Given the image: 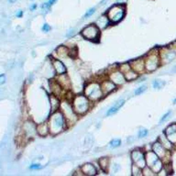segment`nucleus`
<instances>
[{"label": "nucleus", "mask_w": 176, "mask_h": 176, "mask_svg": "<svg viewBox=\"0 0 176 176\" xmlns=\"http://www.w3.org/2000/svg\"><path fill=\"white\" fill-rule=\"evenodd\" d=\"M48 124L50 128V133L52 136H56L68 129L67 121L60 109L51 112L48 119Z\"/></svg>", "instance_id": "f257e3e1"}, {"label": "nucleus", "mask_w": 176, "mask_h": 176, "mask_svg": "<svg viewBox=\"0 0 176 176\" xmlns=\"http://www.w3.org/2000/svg\"><path fill=\"white\" fill-rule=\"evenodd\" d=\"M84 95L93 103L100 101L105 96L101 88L100 81H88L84 87Z\"/></svg>", "instance_id": "f03ea898"}, {"label": "nucleus", "mask_w": 176, "mask_h": 176, "mask_svg": "<svg viewBox=\"0 0 176 176\" xmlns=\"http://www.w3.org/2000/svg\"><path fill=\"white\" fill-rule=\"evenodd\" d=\"M71 102L74 111L77 113L79 117L86 115L93 106V102L84 94L74 96V97Z\"/></svg>", "instance_id": "7ed1b4c3"}, {"label": "nucleus", "mask_w": 176, "mask_h": 176, "mask_svg": "<svg viewBox=\"0 0 176 176\" xmlns=\"http://www.w3.org/2000/svg\"><path fill=\"white\" fill-rule=\"evenodd\" d=\"M60 110L62 111V113L63 114V116H64V117H65V119L67 121L68 128L72 127V125H74L78 121L79 116L74 111L71 101L65 99V98L62 99L61 106H60Z\"/></svg>", "instance_id": "20e7f679"}, {"label": "nucleus", "mask_w": 176, "mask_h": 176, "mask_svg": "<svg viewBox=\"0 0 176 176\" xmlns=\"http://www.w3.org/2000/svg\"><path fill=\"white\" fill-rule=\"evenodd\" d=\"M111 25H116L121 22L126 16V6L123 4H116L108 8L106 13Z\"/></svg>", "instance_id": "39448f33"}, {"label": "nucleus", "mask_w": 176, "mask_h": 176, "mask_svg": "<svg viewBox=\"0 0 176 176\" xmlns=\"http://www.w3.org/2000/svg\"><path fill=\"white\" fill-rule=\"evenodd\" d=\"M145 70L146 72H153L157 70L161 64V58H160V53L159 51L154 50L149 51L145 57Z\"/></svg>", "instance_id": "423d86ee"}, {"label": "nucleus", "mask_w": 176, "mask_h": 176, "mask_svg": "<svg viewBox=\"0 0 176 176\" xmlns=\"http://www.w3.org/2000/svg\"><path fill=\"white\" fill-rule=\"evenodd\" d=\"M81 36L91 42H99L101 37V30L95 24H89L81 31Z\"/></svg>", "instance_id": "0eeeda50"}, {"label": "nucleus", "mask_w": 176, "mask_h": 176, "mask_svg": "<svg viewBox=\"0 0 176 176\" xmlns=\"http://www.w3.org/2000/svg\"><path fill=\"white\" fill-rule=\"evenodd\" d=\"M151 149L158 155V157L162 161L163 164H168L171 163V151L166 149L160 141H155L152 145H151Z\"/></svg>", "instance_id": "6e6552de"}, {"label": "nucleus", "mask_w": 176, "mask_h": 176, "mask_svg": "<svg viewBox=\"0 0 176 176\" xmlns=\"http://www.w3.org/2000/svg\"><path fill=\"white\" fill-rule=\"evenodd\" d=\"M159 53L162 65H166L168 63H171L176 58V51H174L170 46L162 48L159 51Z\"/></svg>", "instance_id": "1a4fd4ad"}, {"label": "nucleus", "mask_w": 176, "mask_h": 176, "mask_svg": "<svg viewBox=\"0 0 176 176\" xmlns=\"http://www.w3.org/2000/svg\"><path fill=\"white\" fill-rule=\"evenodd\" d=\"M106 77L108 79H110L115 84H117L118 87L119 86H122L127 81H126V78L124 76V73L119 70L117 67H115L113 69H111L110 72L107 73Z\"/></svg>", "instance_id": "9d476101"}, {"label": "nucleus", "mask_w": 176, "mask_h": 176, "mask_svg": "<svg viewBox=\"0 0 176 176\" xmlns=\"http://www.w3.org/2000/svg\"><path fill=\"white\" fill-rule=\"evenodd\" d=\"M132 163H135L140 168L143 169L145 166H147L146 159H145V152L141 149H135L130 153Z\"/></svg>", "instance_id": "9b49d317"}, {"label": "nucleus", "mask_w": 176, "mask_h": 176, "mask_svg": "<svg viewBox=\"0 0 176 176\" xmlns=\"http://www.w3.org/2000/svg\"><path fill=\"white\" fill-rule=\"evenodd\" d=\"M50 86H51V94L55 95L56 96L60 97L61 99H63L65 97V95H66V92L63 87L56 81V79H52L51 82H50Z\"/></svg>", "instance_id": "f8f14e48"}, {"label": "nucleus", "mask_w": 176, "mask_h": 176, "mask_svg": "<svg viewBox=\"0 0 176 176\" xmlns=\"http://www.w3.org/2000/svg\"><path fill=\"white\" fill-rule=\"evenodd\" d=\"M51 65L52 68L55 72L56 75H60V74H63V73H67V66L65 65V63L59 58L56 57H52L51 58Z\"/></svg>", "instance_id": "ddd939ff"}, {"label": "nucleus", "mask_w": 176, "mask_h": 176, "mask_svg": "<svg viewBox=\"0 0 176 176\" xmlns=\"http://www.w3.org/2000/svg\"><path fill=\"white\" fill-rule=\"evenodd\" d=\"M100 84H101V88H102V91H103L105 96H108L109 94H112L113 92H115L118 88V86L117 84H115L107 77L105 78V79H103V80H101Z\"/></svg>", "instance_id": "4468645a"}, {"label": "nucleus", "mask_w": 176, "mask_h": 176, "mask_svg": "<svg viewBox=\"0 0 176 176\" xmlns=\"http://www.w3.org/2000/svg\"><path fill=\"white\" fill-rule=\"evenodd\" d=\"M23 132L28 138H33L37 135V125L31 120H27L23 125Z\"/></svg>", "instance_id": "2eb2a0df"}, {"label": "nucleus", "mask_w": 176, "mask_h": 176, "mask_svg": "<svg viewBox=\"0 0 176 176\" xmlns=\"http://www.w3.org/2000/svg\"><path fill=\"white\" fill-rule=\"evenodd\" d=\"M84 175L94 176L98 174V168L92 162H85L80 167Z\"/></svg>", "instance_id": "dca6fc26"}, {"label": "nucleus", "mask_w": 176, "mask_h": 176, "mask_svg": "<svg viewBox=\"0 0 176 176\" xmlns=\"http://www.w3.org/2000/svg\"><path fill=\"white\" fill-rule=\"evenodd\" d=\"M55 79L63 87V89L65 91H70L71 88H72V82H71L70 77H69V75L67 73L56 75Z\"/></svg>", "instance_id": "f3484780"}, {"label": "nucleus", "mask_w": 176, "mask_h": 176, "mask_svg": "<svg viewBox=\"0 0 176 176\" xmlns=\"http://www.w3.org/2000/svg\"><path fill=\"white\" fill-rule=\"evenodd\" d=\"M130 63V66L133 70L135 71L136 72H138L140 75L143 72H146L145 70V60L144 57H141L140 59H136L133 60Z\"/></svg>", "instance_id": "a211bd4d"}, {"label": "nucleus", "mask_w": 176, "mask_h": 176, "mask_svg": "<svg viewBox=\"0 0 176 176\" xmlns=\"http://www.w3.org/2000/svg\"><path fill=\"white\" fill-rule=\"evenodd\" d=\"M125 103H126V99H124V98L118 99L117 102L114 103L113 106H110V107L107 109V111H106V117H111V116L115 115L116 113H117V112L120 110V108L125 105Z\"/></svg>", "instance_id": "6ab92c4d"}, {"label": "nucleus", "mask_w": 176, "mask_h": 176, "mask_svg": "<svg viewBox=\"0 0 176 176\" xmlns=\"http://www.w3.org/2000/svg\"><path fill=\"white\" fill-rule=\"evenodd\" d=\"M164 134L166 135V137L169 139V141H171L174 145L176 146V124H171L169 125L165 130H164Z\"/></svg>", "instance_id": "aec40b11"}, {"label": "nucleus", "mask_w": 176, "mask_h": 176, "mask_svg": "<svg viewBox=\"0 0 176 176\" xmlns=\"http://www.w3.org/2000/svg\"><path fill=\"white\" fill-rule=\"evenodd\" d=\"M145 159H146V162H147V165L149 166V167H152L154 165V163H156L160 158L158 157V155L152 150V149H149V150H147L145 152Z\"/></svg>", "instance_id": "412c9836"}, {"label": "nucleus", "mask_w": 176, "mask_h": 176, "mask_svg": "<svg viewBox=\"0 0 176 176\" xmlns=\"http://www.w3.org/2000/svg\"><path fill=\"white\" fill-rule=\"evenodd\" d=\"M95 24L101 30H106L107 29L110 25H111V22L108 18V17L106 16V14H104V15H101L95 22Z\"/></svg>", "instance_id": "4be33fe9"}, {"label": "nucleus", "mask_w": 176, "mask_h": 176, "mask_svg": "<svg viewBox=\"0 0 176 176\" xmlns=\"http://www.w3.org/2000/svg\"><path fill=\"white\" fill-rule=\"evenodd\" d=\"M37 134L40 137H46L49 134H51L48 121L41 122V123L37 125Z\"/></svg>", "instance_id": "5701e85b"}, {"label": "nucleus", "mask_w": 176, "mask_h": 176, "mask_svg": "<svg viewBox=\"0 0 176 176\" xmlns=\"http://www.w3.org/2000/svg\"><path fill=\"white\" fill-rule=\"evenodd\" d=\"M158 141L162 143V145L166 149H168V150H170V151H172V150L174 149V147H175V145H174L171 141H169V139L166 137V135L164 134V132L162 133V134L159 136Z\"/></svg>", "instance_id": "b1692460"}, {"label": "nucleus", "mask_w": 176, "mask_h": 176, "mask_svg": "<svg viewBox=\"0 0 176 176\" xmlns=\"http://www.w3.org/2000/svg\"><path fill=\"white\" fill-rule=\"evenodd\" d=\"M55 54L57 55L56 58H65V57H69V47L64 46V45H61L59 46L56 50H55Z\"/></svg>", "instance_id": "393cba45"}, {"label": "nucleus", "mask_w": 176, "mask_h": 176, "mask_svg": "<svg viewBox=\"0 0 176 176\" xmlns=\"http://www.w3.org/2000/svg\"><path fill=\"white\" fill-rule=\"evenodd\" d=\"M49 98H50V103H51V112L60 109L61 102H62V99L60 97L56 96L53 94H51Z\"/></svg>", "instance_id": "a878e982"}, {"label": "nucleus", "mask_w": 176, "mask_h": 176, "mask_svg": "<svg viewBox=\"0 0 176 176\" xmlns=\"http://www.w3.org/2000/svg\"><path fill=\"white\" fill-rule=\"evenodd\" d=\"M98 165H99V168L100 170L104 171V172H107V170L109 169V166H110V159L108 157H101L99 160H98Z\"/></svg>", "instance_id": "bb28decb"}, {"label": "nucleus", "mask_w": 176, "mask_h": 176, "mask_svg": "<svg viewBox=\"0 0 176 176\" xmlns=\"http://www.w3.org/2000/svg\"><path fill=\"white\" fill-rule=\"evenodd\" d=\"M124 76H125L127 82H132V81L138 80L139 77H140V74L131 68V69H129L128 72H126L124 73Z\"/></svg>", "instance_id": "cd10ccee"}, {"label": "nucleus", "mask_w": 176, "mask_h": 176, "mask_svg": "<svg viewBox=\"0 0 176 176\" xmlns=\"http://www.w3.org/2000/svg\"><path fill=\"white\" fill-rule=\"evenodd\" d=\"M165 84H166L165 81L161 80V79H155L152 82V87L156 90H160V89L163 88L165 86Z\"/></svg>", "instance_id": "c85d7f7f"}, {"label": "nucleus", "mask_w": 176, "mask_h": 176, "mask_svg": "<svg viewBox=\"0 0 176 176\" xmlns=\"http://www.w3.org/2000/svg\"><path fill=\"white\" fill-rule=\"evenodd\" d=\"M131 174L134 176H140L142 175V169L140 168L138 165H136L135 163H132L131 165Z\"/></svg>", "instance_id": "c756f323"}, {"label": "nucleus", "mask_w": 176, "mask_h": 176, "mask_svg": "<svg viewBox=\"0 0 176 176\" xmlns=\"http://www.w3.org/2000/svg\"><path fill=\"white\" fill-rule=\"evenodd\" d=\"M121 143H122V141H121L120 139H114V140H112V141L109 142L108 147H109L110 149H117V148L120 147V146H121Z\"/></svg>", "instance_id": "7c9ffc66"}, {"label": "nucleus", "mask_w": 176, "mask_h": 176, "mask_svg": "<svg viewBox=\"0 0 176 176\" xmlns=\"http://www.w3.org/2000/svg\"><path fill=\"white\" fill-rule=\"evenodd\" d=\"M142 175L143 176H154L156 175V174L152 171V169L149 166H145L142 169Z\"/></svg>", "instance_id": "2f4dec72"}, {"label": "nucleus", "mask_w": 176, "mask_h": 176, "mask_svg": "<svg viewBox=\"0 0 176 176\" xmlns=\"http://www.w3.org/2000/svg\"><path fill=\"white\" fill-rule=\"evenodd\" d=\"M147 88H148V86L145 85V84L139 86V87L136 88V90L134 91V96H141V95H142V94L147 90Z\"/></svg>", "instance_id": "473e14b6"}, {"label": "nucleus", "mask_w": 176, "mask_h": 176, "mask_svg": "<svg viewBox=\"0 0 176 176\" xmlns=\"http://www.w3.org/2000/svg\"><path fill=\"white\" fill-rule=\"evenodd\" d=\"M117 68L121 71L123 73H125L126 72H128L129 69H131V66H130V63H122V64H120L119 66H117Z\"/></svg>", "instance_id": "72a5a7b5"}, {"label": "nucleus", "mask_w": 176, "mask_h": 176, "mask_svg": "<svg viewBox=\"0 0 176 176\" xmlns=\"http://www.w3.org/2000/svg\"><path fill=\"white\" fill-rule=\"evenodd\" d=\"M172 110H169V111H167L162 117V118L160 119V124H162V123H164V122H166L169 118H170V117L172 116Z\"/></svg>", "instance_id": "f704fd0d"}, {"label": "nucleus", "mask_w": 176, "mask_h": 176, "mask_svg": "<svg viewBox=\"0 0 176 176\" xmlns=\"http://www.w3.org/2000/svg\"><path fill=\"white\" fill-rule=\"evenodd\" d=\"M148 135H149V129L142 128V129H141L139 130V133H138L139 139H144V138H146Z\"/></svg>", "instance_id": "c9c22d12"}, {"label": "nucleus", "mask_w": 176, "mask_h": 176, "mask_svg": "<svg viewBox=\"0 0 176 176\" xmlns=\"http://www.w3.org/2000/svg\"><path fill=\"white\" fill-rule=\"evenodd\" d=\"M96 11V7H91V8H89V9L85 12V14L84 15V18H88L92 17V16L95 14Z\"/></svg>", "instance_id": "e433bc0d"}, {"label": "nucleus", "mask_w": 176, "mask_h": 176, "mask_svg": "<svg viewBox=\"0 0 176 176\" xmlns=\"http://www.w3.org/2000/svg\"><path fill=\"white\" fill-rule=\"evenodd\" d=\"M77 54H78V51H77L76 49H73V47L72 48H69V57L74 59V58L77 57Z\"/></svg>", "instance_id": "4c0bfd02"}, {"label": "nucleus", "mask_w": 176, "mask_h": 176, "mask_svg": "<svg viewBox=\"0 0 176 176\" xmlns=\"http://www.w3.org/2000/svg\"><path fill=\"white\" fill-rule=\"evenodd\" d=\"M41 31L44 32V33H48L51 31V27L48 24V23H44L42 28H41Z\"/></svg>", "instance_id": "58836bf2"}, {"label": "nucleus", "mask_w": 176, "mask_h": 176, "mask_svg": "<svg viewBox=\"0 0 176 176\" xmlns=\"http://www.w3.org/2000/svg\"><path fill=\"white\" fill-rule=\"evenodd\" d=\"M40 7H41V9L42 10H44L45 12H48L50 9H51V6L48 3V2H45V3H43V4H41V6H40Z\"/></svg>", "instance_id": "ea45409f"}, {"label": "nucleus", "mask_w": 176, "mask_h": 176, "mask_svg": "<svg viewBox=\"0 0 176 176\" xmlns=\"http://www.w3.org/2000/svg\"><path fill=\"white\" fill-rule=\"evenodd\" d=\"M42 168V165L40 163H32L30 166V169L32 171H37V170H40Z\"/></svg>", "instance_id": "a19ab883"}, {"label": "nucleus", "mask_w": 176, "mask_h": 176, "mask_svg": "<svg viewBox=\"0 0 176 176\" xmlns=\"http://www.w3.org/2000/svg\"><path fill=\"white\" fill-rule=\"evenodd\" d=\"M112 169H113V173L114 174H117L119 171H120V169H121V166H120V164L119 163H114L113 164V166H112Z\"/></svg>", "instance_id": "79ce46f5"}, {"label": "nucleus", "mask_w": 176, "mask_h": 176, "mask_svg": "<svg viewBox=\"0 0 176 176\" xmlns=\"http://www.w3.org/2000/svg\"><path fill=\"white\" fill-rule=\"evenodd\" d=\"M6 83V75L5 74H0V84H4Z\"/></svg>", "instance_id": "37998d69"}, {"label": "nucleus", "mask_w": 176, "mask_h": 176, "mask_svg": "<svg viewBox=\"0 0 176 176\" xmlns=\"http://www.w3.org/2000/svg\"><path fill=\"white\" fill-rule=\"evenodd\" d=\"M17 17H18V18H22V17H23V11H22V10H19V11L17 13Z\"/></svg>", "instance_id": "c03bdc74"}, {"label": "nucleus", "mask_w": 176, "mask_h": 176, "mask_svg": "<svg viewBox=\"0 0 176 176\" xmlns=\"http://www.w3.org/2000/svg\"><path fill=\"white\" fill-rule=\"evenodd\" d=\"M170 47H171L174 51H176V41H174V43H172V44L170 45Z\"/></svg>", "instance_id": "a18cd8bd"}, {"label": "nucleus", "mask_w": 176, "mask_h": 176, "mask_svg": "<svg viewBox=\"0 0 176 176\" xmlns=\"http://www.w3.org/2000/svg\"><path fill=\"white\" fill-rule=\"evenodd\" d=\"M57 1H58V0H49V1H48V3H49L51 6H53V5H54Z\"/></svg>", "instance_id": "49530a36"}, {"label": "nucleus", "mask_w": 176, "mask_h": 176, "mask_svg": "<svg viewBox=\"0 0 176 176\" xmlns=\"http://www.w3.org/2000/svg\"><path fill=\"white\" fill-rule=\"evenodd\" d=\"M36 8H37V5H36V4H34V5H32V6H31V11H34Z\"/></svg>", "instance_id": "de8ad7c7"}, {"label": "nucleus", "mask_w": 176, "mask_h": 176, "mask_svg": "<svg viewBox=\"0 0 176 176\" xmlns=\"http://www.w3.org/2000/svg\"><path fill=\"white\" fill-rule=\"evenodd\" d=\"M129 141H128V143H130L131 141L133 142V141H134V137H129Z\"/></svg>", "instance_id": "09e8293b"}, {"label": "nucleus", "mask_w": 176, "mask_h": 176, "mask_svg": "<svg viewBox=\"0 0 176 176\" xmlns=\"http://www.w3.org/2000/svg\"><path fill=\"white\" fill-rule=\"evenodd\" d=\"M173 72H174V73H176V65L173 68Z\"/></svg>", "instance_id": "8fccbe9b"}, {"label": "nucleus", "mask_w": 176, "mask_h": 176, "mask_svg": "<svg viewBox=\"0 0 176 176\" xmlns=\"http://www.w3.org/2000/svg\"><path fill=\"white\" fill-rule=\"evenodd\" d=\"M8 1H9V3H15L17 0H8Z\"/></svg>", "instance_id": "3c124183"}, {"label": "nucleus", "mask_w": 176, "mask_h": 176, "mask_svg": "<svg viewBox=\"0 0 176 176\" xmlns=\"http://www.w3.org/2000/svg\"><path fill=\"white\" fill-rule=\"evenodd\" d=\"M173 103H174V105H176V98H174V99Z\"/></svg>", "instance_id": "603ef678"}]
</instances>
